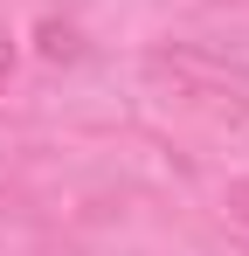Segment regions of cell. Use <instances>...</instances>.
Wrapping results in <instances>:
<instances>
[{
  "label": "cell",
  "instance_id": "3957f363",
  "mask_svg": "<svg viewBox=\"0 0 249 256\" xmlns=\"http://www.w3.org/2000/svg\"><path fill=\"white\" fill-rule=\"evenodd\" d=\"M7 70H14V48H7V42H0V84H7Z\"/></svg>",
  "mask_w": 249,
  "mask_h": 256
},
{
  "label": "cell",
  "instance_id": "6da1fadb",
  "mask_svg": "<svg viewBox=\"0 0 249 256\" xmlns=\"http://www.w3.org/2000/svg\"><path fill=\"white\" fill-rule=\"evenodd\" d=\"M146 76L173 97V104H187V111H208V118H249V70L242 62H228V56H214V48H152L146 56Z\"/></svg>",
  "mask_w": 249,
  "mask_h": 256
},
{
  "label": "cell",
  "instance_id": "7a4b0ae2",
  "mask_svg": "<svg viewBox=\"0 0 249 256\" xmlns=\"http://www.w3.org/2000/svg\"><path fill=\"white\" fill-rule=\"evenodd\" d=\"M228 208H236V214L249 222V180H236V187H228Z\"/></svg>",
  "mask_w": 249,
  "mask_h": 256
}]
</instances>
